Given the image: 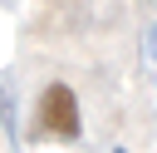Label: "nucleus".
<instances>
[{
    "label": "nucleus",
    "instance_id": "obj_2",
    "mask_svg": "<svg viewBox=\"0 0 157 153\" xmlns=\"http://www.w3.org/2000/svg\"><path fill=\"white\" fill-rule=\"evenodd\" d=\"M147 54H152V64H157V25L147 30Z\"/></svg>",
    "mask_w": 157,
    "mask_h": 153
},
{
    "label": "nucleus",
    "instance_id": "obj_3",
    "mask_svg": "<svg viewBox=\"0 0 157 153\" xmlns=\"http://www.w3.org/2000/svg\"><path fill=\"white\" fill-rule=\"evenodd\" d=\"M118 153H123V148H118Z\"/></svg>",
    "mask_w": 157,
    "mask_h": 153
},
{
    "label": "nucleus",
    "instance_id": "obj_1",
    "mask_svg": "<svg viewBox=\"0 0 157 153\" xmlns=\"http://www.w3.org/2000/svg\"><path fill=\"white\" fill-rule=\"evenodd\" d=\"M39 133H54V138H78L83 123H78V99L69 84H49L44 99H39Z\"/></svg>",
    "mask_w": 157,
    "mask_h": 153
}]
</instances>
